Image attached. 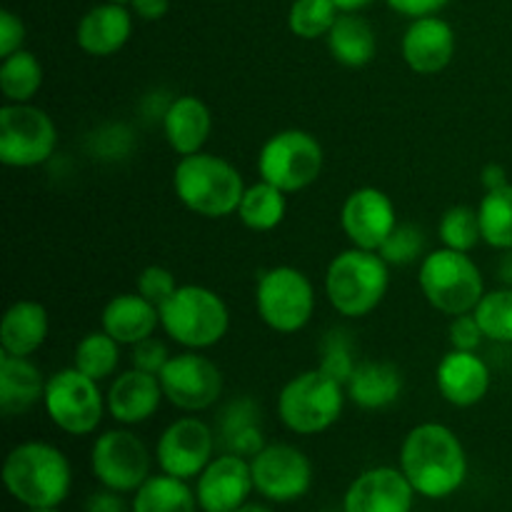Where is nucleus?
Listing matches in <instances>:
<instances>
[{
    "label": "nucleus",
    "mask_w": 512,
    "mask_h": 512,
    "mask_svg": "<svg viewBox=\"0 0 512 512\" xmlns=\"http://www.w3.org/2000/svg\"><path fill=\"white\" fill-rule=\"evenodd\" d=\"M400 470L425 500H445L468 480V455L443 423H420L400 445Z\"/></svg>",
    "instance_id": "nucleus-1"
},
{
    "label": "nucleus",
    "mask_w": 512,
    "mask_h": 512,
    "mask_svg": "<svg viewBox=\"0 0 512 512\" xmlns=\"http://www.w3.org/2000/svg\"><path fill=\"white\" fill-rule=\"evenodd\" d=\"M5 490L25 508H58L73 488V468L60 448L40 440L20 443L5 455Z\"/></svg>",
    "instance_id": "nucleus-2"
},
{
    "label": "nucleus",
    "mask_w": 512,
    "mask_h": 512,
    "mask_svg": "<svg viewBox=\"0 0 512 512\" xmlns=\"http://www.w3.org/2000/svg\"><path fill=\"white\" fill-rule=\"evenodd\" d=\"M173 190L190 213L218 220L238 213L245 180L233 163L200 150L178 160L173 170Z\"/></svg>",
    "instance_id": "nucleus-3"
},
{
    "label": "nucleus",
    "mask_w": 512,
    "mask_h": 512,
    "mask_svg": "<svg viewBox=\"0 0 512 512\" xmlns=\"http://www.w3.org/2000/svg\"><path fill=\"white\" fill-rule=\"evenodd\" d=\"M390 265L375 250L348 248L330 260L325 270V295L343 318H365L385 300Z\"/></svg>",
    "instance_id": "nucleus-4"
},
{
    "label": "nucleus",
    "mask_w": 512,
    "mask_h": 512,
    "mask_svg": "<svg viewBox=\"0 0 512 512\" xmlns=\"http://www.w3.org/2000/svg\"><path fill=\"white\" fill-rule=\"evenodd\" d=\"M160 328L185 350H208L230 330V310L215 290L205 285H178L160 305Z\"/></svg>",
    "instance_id": "nucleus-5"
},
{
    "label": "nucleus",
    "mask_w": 512,
    "mask_h": 512,
    "mask_svg": "<svg viewBox=\"0 0 512 512\" xmlns=\"http://www.w3.org/2000/svg\"><path fill=\"white\" fill-rule=\"evenodd\" d=\"M345 385L320 368L290 378L278 395V418L290 433L320 435L333 428L345 408Z\"/></svg>",
    "instance_id": "nucleus-6"
},
{
    "label": "nucleus",
    "mask_w": 512,
    "mask_h": 512,
    "mask_svg": "<svg viewBox=\"0 0 512 512\" xmlns=\"http://www.w3.org/2000/svg\"><path fill=\"white\" fill-rule=\"evenodd\" d=\"M418 283L425 300L438 313L450 315V318L473 313L475 305L485 295V280L475 260L468 253L450 248L425 255L420 263Z\"/></svg>",
    "instance_id": "nucleus-7"
},
{
    "label": "nucleus",
    "mask_w": 512,
    "mask_h": 512,
    "mask_svg": "<svg viewBox=\"0 0 512 512\" xmlns=\"http://www.w3.org/2000/svg\"><path fill=\"white\" fill-rule=\"evenodd\" d=\"M255 310L275 333H300L315 313L313 283L303 270L293 265H275L263 270L255 285Z\"/></svg>",
    "instance_id": "nucleus-8"
},
{
    "label": "nucleus",
    "mask_w": 512,
    "mask_h": 512,
    "mask_svg": "<svg viewBox=\"0 0 512 512\" xmlns=\"http://www.w3.org/2000/svg\"><path fill=\"white\" fill-rule=\"evenodd\" d=\"M323 165L325 153L320 140L300 128L270 135L258 153L260 180H268L288 195L310 188L323 173Z\"/></svg>",
    "instance_id": "nucleus-9"
},
{
    "label": "nucleus",
    "mask_w": 512,
    "mask_h": 512,
    "mask_svg": "<svg viewBox=\"0 0 512 512\" xmlns=\"http://www.w3.org/2000/svg\"><path fill=\"white\" fill-rule=\"evenodd\" d=\"M58 148V128L33 103H5L0 108V163L8 168H38Z\"/></svg>",
    "instance_id": "nucleus-10"
},
{
    "label": "nucleus",
    "mask_w": 512,
    "mask_h": 512,
    "mask_svg": "<svg viewBox=\"0 0 512 512\" xmlns=\"http://www.w3.org/2000/svg\"><path fill=\"white\" fill-rule=\"evenodd\" d=\"M43 408L50 423L68 435H90L100 428L108 403L98 380L78 368H63L45 383Z\"/></svg>",
    "instance_id": "nucleus-11"
},
{
    "label": "nucleus",
    "mask_w": 512,
    "mask_h": 512,
    "mask_svg": "<svg viewBox=\"0 0 512 512\" xmlns=\"http://www.w3.org/2000/svg\"><path fill=\"white\" fill-rule=\"evenodd\" d=\"M150 453L130 430H105L90 450V470L103 488L115 493H135L150 478Z\"/></svg>",
    "instance_id": "nucleus-12"
},
{
    "label": "nucleus",
    "mask_w": 512,
    "mask_h": 512,
    "mask_svg": "<svg viewBox=\"0 0 512 512\" xmlns=\"http://www.w3.org/2000/svg\"><path fill=\"white\" fill-rule=\"evenodd\" d=\"M255 493L268 503H295L313 485V463L300 448L288 443H268L250 458Z\"/></svg>",
    "instance_id": "nucleus-13"
},
{
    "label": "nucleus",
    "mask_w": 512,
    "mask_h": 512,
    "mask_svg": "<svg viewBox=\"0 0 512 512\" xmlns=\"http://www.w3.org/2000/svg\"><path fill=\"white\" fill-rule=\"evenodd\" d=\"M165 400L183 413H203L223 395V373L200 350L173 355L160 373Z\"/></svg>",
    "instance_id": "nucleus-14"
},
{
    "label": "nucleus",
    "mask_w": 512,
    "mask_h": 512,
    "mask_svg": "<svg viewBox=\"0 0 512 512\" xmlns=\"http://www.w3.org/2000/svg\"><path fill=\"white\" fill-rule=\"evenodd\" d=\"M215 428L200 418H178L163 430L155 445V460L165 475L193 480L215 458Z\"/></svg>",
    "instance_id": "nucleus-15"
},
{
    "label": "nucleus",
    "mask_w": 512,
    "mask_h": 512,
    "mask_svg": "<svg viewBox=\"0 0 512 512\" xmlns=\"http://www.w3.org/2000/svg\"><path fill=\"white\" fill-rule=\"evenodd\" d=\"M398 223L390 195L373 185L353 190L340 208V228L355 248L378 253Z\"/></svg>",
    "instance_id": "nucleus-16"
},
{
    "label": "nucleus",
    "mask_w": 512,
    "mask_h": 512,
    "mask_svg": "<svg viewBox=\"0 0 512 512\" xmlns=\"http://www.w3.org/2000/svg\"><path fill=\"white\" fill-rule=\"evenodd\" d=\"M255 490L250 460L243 455H215L195 478V498L203 512H235L248 503Z\"/></svg>",
    "instance_id": "nucleus-17"
},
{
    "label": "nucleus",
    "mask_w": 512,
    "mask_h": 512,
    "mask_svg": "<svg viewBox=\"0 0 512 512\" xmlns=\"http://www.w3.org/2000/svg\"><path fill=\"white\" fill-rule=\"evenodd\" d=\"M415 490L400 468L378 465L360 473L343 495V512H413Z\"/></svg>",
    "instance_id": "nucleus-18"
},
{
    "label": "nucleus",
    "mask_w": 512,
    "mask_h": 512,
    "mask_svg": "<svg viewBox=\"0 0 512 512\" xmlns=\"http://www.w3.org/2000/svg\"><path fill=\"white\" fill-rule=\"evenodd\" d=\"M455 30L440 15L410 20L403 40H400V53L405 65L418 75H438L440 70L453 63L455 55Z\"/></svg>",
    "instance_id": "nucleus-19"
},
{
    "label": "nucleus",
    "mask_w": 512,
    "mask_h": 512,
    "mask_svg": "<svg viewBox=\"0 0 512 512\" xmlns=\"http://www.w3.org/2000/svg\"><path fill=\"white\" fill-rule=\"evenodd\" d=\"M165 393L158 375L143 373V370H125L115 375L105 393L108 413L120 425H140L148 423L160 410Z\"/></svg>",
    "instance_id": "nucleus-20"
},
{
    "label": "nucleus",
    "mask_w": 512,
    "mask_h": 512,
    "mask_svg": "<svg viewBox=\"0 0 512 512\" xmlns=\"http://www.w3.org/2000/svg\"><path fill=\"white\" fill-rule=\"evenodd\" d=\"M435 385L443 400L455 408H473L488 395L490 368L478 353L450 350L435 368Z\"/></svg>",
    "instance_id": "nucleus-21"
},
{
    "label": "nucleus",
    "mask_w": 512,
    "mask_h": 512,
    "mask_svg": "<svg viewBox=\"0 0 512 512\" xmlns=\"http://www.w3.org/2000/svg\"><path fill=\"white\" fill-rule=\"evenodd\" d=\"M130 35H133V13L123 3H108V0L93 5L75 28L80 50L93 58H110L120 53L128 45Z\"/></svg>",
    "instance_id": "nucleus-22"
},
{
    "label": "nucleus",
    "mask_w": 512,
    "mask_h": 512,
    "mask_svg": "<svg viewBox=\"0 0 512 512\" xmlns=\"http://www.w3.org/2000/svg\"><path fill=\"white\" fill-rule=\"evenodd\" d=\"M163 133L180 158L195 155L213 133V113L198 95H178L163 110Z\"/></svg>",
    "instance_id": "nucleus-23"
},
{
    "label": "nucleus",
    "mask_w": 512,
    "mask_h": 512,
    "mask_svg": "<svg viewBox=\"0 0 512 512\" xmlns=\"http://www.w3.org/2000/svg\"><path fill=\"white\" fill-rule=\"evenodd\" d=\"M160 325V308L145 300L143 295L120 293L108 300L100 315V328L118 340L120 345H138L143 340L153 338Z\"/></svg>",
    "instance_id": "nucleus-24"
},
{
    "label": "nucleus",
    "mask_w": 512,
    "mask_h": 512,
    "mask_svg": "<svg viewBox=\"0 0 512 512\" xmlns=\"http://www.w3.org/2000/svg\"><path fill=\"white\" fill-rule=\"evenodd\" d=\"M215 438L225 453L253 458L265 448L263 413L253 398L233 400L215 420Z\"/></svg>",
    "instance_id": "nucleus-25"
},
{
    "label": "nucleus",
    "mask_w": 512,
    "mask_h": 512,
    "mask_svg": "<svg viewBox=\"0 0 512 512\" xmlns=\"http://www.w3.org/2000/svg\"><path fill=\"white\" fill-rule=\"evenodd\" d=\"M45 383L48 378H43L40 368L30 358L0 355V410L5 418L25 415L43 403Z\"/></svg>",
    "instance_id": "nucleus-26"
},
{
    "label": "nucleus",
    "mask_w": 512,
    "mask_h": 512,
    "mask_svg": "<svg viewBox=\"0 0 512 512\" xmlns=\"http://www.w3.org/2000/svg\"><path fill=\"white\" fill-rule=\"evenodd\" d=\"M50 318L38 300H18L0 320V348L8 355L30 358L48 340Z\"/></svg>",
    "instance_id": "nucleus-27"
},
{
    "label": "nucleus",
    "mask_w": 512,
    "mask_h": 512,
    "mask_svg": "<svg viewBox=\"0 0 512 512\" xmlns=\"http://www.w3.org/2000/svg\"><path fill=\"white\" fill-rule=\"evenodd\" d=\"M403 370L388 360H363L350 375L345 393L353 405L363 410L390 408L403 393Z\"/></svg>",
    "instance_id": "nucleus-28"
},
{
    "label": "nucleus",
    "mask_w": 512,
    "mask_h": 512,
    "mask_svg": "<svg viewBox=\"0 0 512 512\" xmlns=\"http://www.w3.org/2000/svg\"><path fill=\"white\" fill-rule=\"evenodd\" d=\"M328 50L335 63L345 68H365L378 55L373 25L358 13H340L328 33Z\"/></svg>",
    "instance_id": "nucleus-29"
},
{
    "label": "nucleus",
    "mask_w": 512,
    "mask_h": 512,
    "mask_svg": "<svg viewBox=\"0 0 512 512\" xmlns=\"http://www.w3.org/2000/svg\"><path fill=\"white\" fill-rule=\"evenodd\" d=\"M195 488L173 475H150L133 493L130 512H198Z\"/></svg>",
    "instance_id": "nucleus-30"
},
{
    "label": "nucleus",
    "mask_w": 512,
    "mask_h": 512,
    "mask_svg": "<svg viewBox=\"0 0 512 512\" xmlns=\"http://www.w3.org/2000/svg\"><path fill=\"white\" fill-rule=\"evenodd\" d=\"M280 188L270 185L268 180H260V183L248 185L245 188L243 200H240L238 218L253 233H270V230L278 228L285 220L288 213V200Z\"/></svg>",
    "instance_id": "nucleus-31"
},
{
    "label": "nucleus",
    "mask_w": 512,
    "mask_h": 512,
    "mask_svg": "<svg viewBox=\"0 0 512 512\" xmlns=\"http://www.w3.org/2000/svg\"><path fill=\"white\" fill-rule=\"evenodd\" d=\"M43 88V65L30 50H18L0 63V93L5 103H30Z\"/></svg>",
    "instance_id": "nucleus-32"
},
{
    "label": "nucleus",
    "mask_w": 512,
    "mask_h": 512,
    "mask_svg": "<svg viewBox=\"0 0 512 512\" xmlns=\"http://www.w3.org/2000/svg\"><path fill=\"white\" fill-rule=\"evenodd\" d=\"M483 243L495 250H512V183L485 190L478 205Z\"/></svg>",
    "instance_id": "nucleus-33"
},
{
    "label": "nucleus",
    "mask_w": 512,
    "mask_h": 512,
    "mask_svg": "<svg viewBox=\"0 0 512 512\" xmlns=\"http://www.w3.org/2000/svg\"><path fill=\"white\" fill-rule=\"evenodd\" d=\"M118 365H120V343L115 338H110L105 330L88 333L78 345H75L73 368H78L80 373L98 380V383L113 378V375L118 373Z\"/></svg>",
    "instance_id": "nucleus-34"
},
{
    "label": "nucleus",
    "mask_w": 512,
    "mask_h": 512,
    "mask_svg": "<svg viewBox=\"0 0 512 512\" xmlns=\"http://www.w3.org/2000/svg\"><path fill=\"white\" fill-rule=\"evenodd\" d=\"M340 10L333 0H293L288 13V28L300 40L328 38Z\"/></svg>",
    "instance_id": "nucleus-35"
},
{
    "label": "nucleus",
    "mask_w": 512,
    "mask_h": 512,
    "mask_svg": "<svg viewBox=\"0 0 512 512\" xmlns=\"http://www.w3.org/2000/svg\"><path fill=\"white\" fill-rule=\"evenodd\" d=\"M475 320L483 328V335L493 343L512 345V288L490 290L480 298L473 310Z\"/></svg>",
    "instance_id": "nucleus-36"
},
{
    "label": "nucleus",
    "mask_w": 512,
    "mask_h": 512,
    "mask_svg": "<svg viewBox=\"0 0 512 512\" xmlns=\"http://www.w3.org/2000/svg\"><path fill=\"white\" fill-rule=\"evenodd\" d=\"M438 235L443 248L470 253V250L483 240V235H480L478 208H470V205H453V208L445 210L443 218H440L438 223Z\"/></svg>",
    "instance_id": "nucleus-37"
},
{
    "label": "nucleus",
    "mask_w": 512,
    "mask_h": 512,
    "mask_svg": "<svg viewBox=\"0 0 512 512\" xmlns=\"http://www.w3.org/2000/svg\"><path fill=\"white\" fill-rule=\"evenodd\" d=\"M323 373H328L330 378L338 380L340 385H348L350 375L355 373L358 363L353 358V340H350L348 330H330L325 335L323 345H320V365Z\"/></svg>",
    "instance_id": "nucleus-38"
},
{
    "label": "nucleus",
    "mask_w": 512,
    "mask_h": 512,
    "mask_svg": "<svg viewBox=\"0 0 512 512\" xmlns=\"http://www.w3.org/2000/svg\"><path fill=\"white\" fill-rule=\"evenodd\" d=\"M378 253L388 265H413L425 258V233L413 223H398Z\"/></svg>",
    "instance_id": "nucleus-39"
},
{
    "label": "nucleus",
    "mask_w": 512,
    "mask_h": 512,
    "mask_svg": "<svg viewBox=\"0 0 512 512\" xmlns=\"http://www.w3.org/2000/svg\"><path fill=\"white\" fill-rule=\"evenodd\" d=\"M135 290L143 295L145 300H150L153 305H163L170 295L178 290V280L163 265H148L145 270H140L138 280H135Z\"/></svg>",
    "instance_id": "nucleus-40"
},
{
    "label": "nucleus",
    "mask_w": 512,
    "mask_h": 512,
    "mask_svg": "<svg viewBox=\"0 0 512 512\" xmlns=\"http://www.w3.org/2000/svg\"><path fill=\"white\" fill-rule=\"evenodd\" d=\"M173 355L168 353V345L160 343L158 338H148L143 343L133 345V353H130V363H133L135 370H143V373L158 375L165 370L168 360Z\"/></svg>",
    "instance_id": "nucleus-41"
},
{
    "label": "nucleus",
    "mask_w": 512,
    "mask_h": 512,
    "mask_svg": "<svg viewBox=\"0 0 512 512\" xmlns=\"http://www.w3.org/2000/svg\"><path fill=\"white\" fill-rule=\"evenodd\" d=\"M485 340L483 328L475 320L473 313L455 315L453 323H450V345L455 350H468V353H478L480 343Z\"/></svg>",
    "instance_id": "nucleus-42"
},
{
    "label": "nucleus",
    "mask_w": 512,
    "mask_h": 512,
    "mask_svg": "<svg viewBox=\"0 0 512 512\" xmlns=\"http://www.w3.org/2000/svg\"><path fill=\"white\" fill-rule=\"evenodd\" d=\"M25 43V23L20 20V15H15L13 10H0V58H8V55L23 50Z\"/></svg>",
    "instance_id": "nucleus-43"
},
{
    "label": "nucleus",
    "mask_w": 512,
    "mask_h": 512,
    "mask_svg": "<svg viewBox=\"0 0 512 512\" xmlns=\"http://www.w3.org/2000/svg\"><path fill=\"white\" fill-rule=\"evenodd\" d=\"M390 10L410 20L428 18V15H438L450 0H385Z\"/></svg>",
    "instance_id": "nucleus-44"
},
{
    "label": "nucleus",
    "mask_w": 512,
    "mask_h": 512,
    "mask_svg": "<svg viewBox=\"0 0 512 512\" xmlns=\"http://www.w3.org/2000/svg\"><path fill=\"white\" fill-rule=\"evenodd\" d=\"M83 512H130V505L123 500V493L103 488L85 500Z\"/></svg>",
    "instance_id": "nucleus-45"
},
{
    "label": "nucleus",
    "mask_w": 512,
    "mask_h": 512,
    "mask_svg": "<svg viewBox=\"0 0 512 512\" xmlns=\"http://www.w3.org/2000/svg\"><path fill=\"white\" fill-rule=\"evenodd\" d=\"M130 10L133 15H138L140 20H148V23H155V20H163L170 10V0H130Z\"/></svg>",
    "instance_id": "nucleus-46"
},
{
    "label": "nucleus",
    "mask_w": 512,
    "mask_h": 512,
    "mask_svg": "<svg viewBox=\"0 0 512 512\" xmlns=\"http://www.w3.org/2000/svg\"><path fill=\"white\" fill-rule=\"evenodd\" d=\"M480 183H483L485 190H495L508 185V170L503 168L500 163H488L483 170H480Z\"/></svg>",
    "instance_id": "nucleus-47"
},
{
    "label": "nucleus",
    "mask_w": 512,
    "mask_h": 512,
    "mask_svg": "<svg viewBox=\"0 0 512 512\" xmlns=\"http://www.w3.org/2000/svg\"><path fill=\"white\" fill-rule=\"evenodd\" d=\"M498 278L512 288V250H503V258L498 263Z\"/></svg>",
    "instance_id": "nucleus-48"
},
{
    "label": "nucleus",
    "mask_w": 512,
    "mask_h": 512,
    "mask_svg": "<svg viewBox=\"0 0 512 512\" xmlns=\"http://www.w3.org/2000/svg\"><path fill=\"white\" fill-rule=\"evenodd\" d=\"M333 3L338 5L340 13H360V10L368 8L375 0H333Z\"/></svg>",
    "instance_id": "nucleus-49"
},
{
    "label": "nucleus",
    "mask_w": 512,
    "mask_h": 512,
    "mask_svg": "<svg viewBox=\"0 0 512 512\" xmlns=\"http://www.w3.org/2000/svg\"><path fill=\"white\" fill-rule=\"evenodd\" d=\"M235 512H275V510H270L268 505H260V503H245L243 508Z\"/></svg>",
    "instance_id": "nucleus-50"
},
{
    "label": "nucleus",
    "mask_w": 512,
    "mask_h": 512,
    "mask_svg": "<svg viewBox=\"0 0 512 512\" xmlns=\"http://www.w3.org/2000/svg\"><path fill=\"white\" fill-rule=\"evenodd\" d=\"M28 512H60L58 508H30Z\"/></svg>",
    "instance_id": "nucleus-51"
},
{
    "label": "nucleus",
    "mask_w": 512,
    "mask_h": 512,
    "mask_svg": "<svg viewBox=\"0 0 512 512\" xmlns=\"http://www.w3.org/2000/svg\"><path fill=\"white\" fill-rule=\"evenodd\" d=\"M108 3H123V5H130V0H108Z\"/></svg>",
    "instance_id": "nucleus-52"
}]
</instances>
